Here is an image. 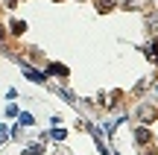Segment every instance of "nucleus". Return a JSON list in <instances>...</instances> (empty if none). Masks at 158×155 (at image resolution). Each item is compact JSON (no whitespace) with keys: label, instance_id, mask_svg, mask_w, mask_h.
<instances>
[{"label":"nucleus","instance_id":"obj_1","mask_svg":"<svg viewBox=\"0 0 158 155\" xmlns=\"http://www.w3.org/2000/svg\"><path fill=\"white\" fill-rule=\"evenodd\" d=\"M114 3H117V0H97V9H100V12H108V9H114Z\"/></svg>","mask_w":158,"mask_h":155},{"label":"nucleus","instance_id":"obj_2","mask_svg":"<svg viewBox=\"0 0 158 155\" xmlns=\"http://www.w3.org/2000/svg\"><path fill=\"white\" fill-rule=\"evenodd\" d=\"M27 76H29L32 82H47V79H44V73H38V70H29V67H27Z\"/></svg>","mask_w":158,"mask_h":155},{"label":"nucleus","instance_id":"obj_3","mask_svg":"<svg viewBox=\"0 0 158 155\" xmlns=\"http://www.w3.org/2000/svg\"><path fill=\"white\" fill-rule=\"evenodd\" d=\"M44 152V146L41 144H32V146H27V155H41Z\"/></svg>","mask_w":158,"mask_h":155},{"label":"nucleus","instance_id":"obj_4","mask_svg":"<svg viewBox=\"0 0 158 155\" xmlns=\"http://www.w3.org/2000/svg\"><path fill=\"white\" fill-rule=\"evenodd\" d=\"M135 138H138V144H143V141H147V138H149V135H147V129H143V126H141V129H138V132H135Z\"/></svg>","mask_w":158,"mask_h":155},{"label":"nucleus","instance_id":"obj_5","mask_svg":"<svg viewBox=\"0 0 158 155\" xmlns=\"http://www.w3.org/2000/svg\"><path fill=\"white\" fill-rule=\"evenodd\" d=\"M152 114H155L152 108H141V120H152Z\"/></svg>","mask_w":158,"mask_h":155},{"label":"nucleus","instance_id":"obj_6","mask_svg":"<svg viewBox=\"0 0 158 155\" xmlns=\"http://www.w3.org/2000/svg\"><path fill=\"white\" fill-rule=\"evenodd\" d=\"M18 117H21L23 126H32V123H35V120H32V114H18Z\"/></svg>","mask_w":158,"mask_h":155},{"label":"nucleus","instance_id":"obj_7","mask_svg":"<svg viewBox=\"0 0 158 155\" xmlns=\"http://www.w3.org/2000/svg\"><path fill=\"white\" fill-rule=\"evenodd\" d=\"M123 6H132V9H135V6H138V0H123Z\"/></svg>","mask_w":158,"mask_h":155},{"label":"nucleus","instance_id":"obj_8","mask_svg":"<svg viewBox=\"0 0 158 155\" xmlns=\"http://www.w3.org/2000/svg\"><path fill=\"white\" fill-rule=\"evenodd\" d=\"M155 53H158V44H155ZM155 59H158V56H155Z\"/></svg>","mask_w":158,"mask_h":155}]
</instances>
